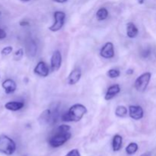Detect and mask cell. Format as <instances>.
<instances>
[{
	"instance_id": "cell-2",
	"label": "cell",
	"mask_w": 156,
	"mask_h": 156,
	"mask_svg": "<svg viewBox=\"0 0 156 156\" xmlns=\"http://www.w3.org/2000/svg\"><path fill=\"white\" fill-rule=\"evenodd\" d=\"M71 136L70 132H62L56 129V133L49 139V145L53 148H58L69 141Z\"/></svg>"
},
{
	"instance_id": "cell-20",
	"label": "cell",
	"mask_w": 156,
	"mask_h": 156,
	"mask_svg": "<svg viewBox=\"0 0 156 156\" xmlns=\"http://www.w3.org/2000/svg\"><path fill=\"white\" fill-rule=\"evenodd\" d=\"M37 44L35 42L32 40L29 41V45L27 47V52L28 54L30 56H34L37 54Z\"/></svg>"
},
{
	"instance_id": "cell-22",
	"label": "cell",
	"mask_w": 156,
	"mask_h": 156,
	"mask_svg": "<svg viewBox=\"0 0 156 156\" xmlns=\"http://www.w3.org/2000/svg\"><path fill=\"white\" fill-rule=\"evenodd\" d=\"M23 56H24V50H23L22 48H21V49H18L17 51H15V53H14L13 58L15 60L18 61L20 60V59H22Z\"/></svg>"
},
{
	"instance_id": "cell-28",
	"label": "cell",
	"mask_w": 156,
	"mask_h": 156,
	"mask_svg": "<svg viewBox=\"0 0 156 156\" xmlns=\"http://www.w3.org/2000/svg\"><path fill=\"white\" fill-rule=\"evenodd\" d=\"M20 25H21V26L29 25V23L27 22V21H21V22H20Z\"/></svg>"
},
{
	"instance_id": "cell-6",
	"label": "cell",
	"mask_w": 156,
	"mask_h": 156,
	"mask_svg": "<svg viewBox=\"0 0 156 156\" xmlns=\"http://www.w3.org/2000/svg\"><path fill=\"white\" fill-rule=\"evenodd\" d=\"M62 65V55L60 51L56 50L53 52V55L50 59V66H51V69L53 72H56L60 69Z\"/></svg>"
},
{
	"instance_id": "cell-8",
	"label": "cell",
	"mask_w": 156,
	"mask_h": 156,
	"mask_svg": "<svg viewBox=\"0 0 156 156\" xmlns=\"http://www.w3.org/2000/svg\"><path fill=\"white\" fill-rule=\"evenodd\" d=\"M101 56L105 59H111L114 56V47L111 42H108L102 47L100 51Z\"/></svg>"
},
{
	"instance_id": "cell-1",
	"label": "cell",
	"mask_w": 156,
	"mask_h": 156,
	"mask_svg": "<svg viewBox=\"0 0 156 156\" xmlns=\"http://www.w3.org/2000/svg\"><path fill=\"white\" fill-rule=\"evenodd\" d=\"M88 111L85 105L76 104L69 108L67 112L61 116V120L64 122H79L87 114Z\"/></svg>"
},
{
	"instance_id": "cell-32",
	"label": "cell",
	"mask_w": 156,
	"mask_h": 156,
	"mask_svg": "<svg viewBox=\"0 0 156 156\" xmlns=\"http://www.w3.org/2000/svg\"><path fill=\"white\" fill-rule=\"evenodd\" d=\"M20 1H21V2H29V1H30V0H20Z\"/></svg>"
},
{
	"instance_id": "cell-24",
	"label": "cell",
	"mask_w": 156,
	"mask_h": 156,
	"mask_svg": "<svg viewBox=\"0 0 156 156\" xmlns=\"http://www.w3.org/2000/svg\"><path fill=\"white\" fill-rule=\"evenodd\" d=\"M151 54V50L149 48L144 49L141 52V56L143 58H148Z\"/></svg>"
},
{
	"instance_id": "cell-13",
	"label": "cell",
	"mask_w": 156,
	"mask_h": 156,
	"mask_svg": "<svg viewBox=\"0 0 156 156\" xmlns=\"http://www.w3.org/2000/svg\"><path fill=\"white\" fill-rule=\"evenodd\" d=\"M24 106V102L21 101H9L5 105V109L11 111H18L22 109Z\"/></svg>"
},
{
	"instance_id": "cell-30",
	"label": "cell",
	"mask_w": 156,
	"mask_h": 156,
	"mask_svg": "<svg viewBox=\"0 0 156 156\" xmlns=\"http://www.w3.org/2000/svg\"><path fill=\"white\" fill-rule=\"evenodd\" d=\"M151 155V152H146V153L143 154L141 156H150Z\"/></svg>"
},
{
	"instance_id": "cell-15",
	"label": "cell",
	"mask_w": 156,
	"mask_h": 156,
	"mask_svg": "<svg viewBox=\"0 0 156 156\" xmlns=\"http://www.w3.org/2000/svg\"><path fill=\"white\" fill-rule=\"evenodd\" d=\"M40 123L42 124H47V123H52V112L51 110H45L42 114H41L39 118Z\"/></svg>"
},
{
	"instance_id": "cell-5",
	"label": "cell",
	"mask_w": 156,
	"mask_h": 156,
	"mask_svg": "<svg viewBox=\"0 0 156 156\" xmlns=\"http://www.w3.org/2000/svg\"><path fill=\"white\" fill-rule=\"evenodd\" d=\"M55 22L49 27V30L52 32H56L61 30L63 27L66 20V13L61 11H56L53 14Z\"/></svg>"
},
{
	"instance_id": "cell-29",
	"label": "cell",
	"mask_w": 156,
	"mask_h": 156,
	"mask_svg": "<svg viewBox=\"0 0 156 156\" xmlns=\"http://www.w3.org/2000/svg\"><path fill=\"white\" fill-rule=\"evenodd\" d=\"M54 2H58V3H65L66 2L67 0H53Z\"/></svg>"
},
{
	"instance_id": "cell-4",
	"label": "cell",
	"mask_w": 156,
	"mask_h": 156,
	"mask_svg": "<svg viewBox=\"0 0 156 156\" xmlns=\"http://www.w3.org/2000/svg\"><path fill=\"white\" fill-rule=\"evenodd\" d=\"M151 78H152V73L149 72H146V73L140 75L136 79L135 84H134V86H135L136 91H140V92H143L146 91L149 82H150Z\"/></svg>"
},
{
	"instance_id": "cell-9",
	"label": "cell",
	"mask_w": 156,
	"mask_h": 156,
	"mask_svg": "<svg viewBox=\"0 0 156 156\" xmlns=\"http://www.w3.org/2000/svg\"><path fill=\"white\" fill-rule=\"evenodd\" d=\"M34 72L35 74L41 76V77H47L49 76L50 69H49V67L47 66L46 62H44V61H40L37 64L36 67L34 69Z\"/></svg>"
},
{
	"instance_id": "cell-27",
	"label": "cell",
	"mask_w": 156,
	"mask_h": 156,
	"mask_svg": "<svg viewBox=\"0 0 156 156\" xmlns=\"http://www.w3.org/2000/svg\"><path fill=\"white\" fill-rule=\"evenodd\" d=\"M133 73H134V70L133 69H129L126 70V73L127 75H133Z\"/></svg>"
},
{
	"instance_id": "cell-25",
	"label": "cell",
	"mask_w": 156,
	"mask_h": 156,
	"mask_svg": "<svg viewBox=\"0 0 156 156\" xmlns=\"http://www.w3.org/2000/svg\"><path fill=\"white\" fill-rule=\"evenodd\" d=\"M65 156H81V155L79 151L78 150V149H73V150L69 151V152Z\"/></svg>"
},
{
	"instance_id": "cell-21",
	"label": "cell",
	"mask_w": 156,
	"mask_h": 156,
	"mask_svg": "<svg viewBox=\"0 0 156 156\" xmlns=\"http://www.w3.org/2000/svg\"><path fill=\"white\" fill-rule=\"evenodd\" d=\"M108 76L111 79H116L120 76V72L116 69H111L108 71Z\"/></svg>"
},
{
	"instance_id": "cell-14",
	"label": "cell",
	"mask_w": 156,
	"mask_h": 156,
	"mask_svg": "<svg viewBox=\"0 0 156 156\" xmlns=\"http://www.w3.org/2000/svg\"><path fill=\"white\" fill-rule=\"evenodd\" d=\"M139 34V30L136 24L133 22H129L126 24V35L129 38L136 37Z\"/></svg>"
},
{
	"instance_id": "cell-12",
	"label": "cell",
	"mask_w": 156,
	"mask_h": 156,
	"mask_svg": "<svg viewBox=\"0 0 156 156\" xmlns=\"http://www.w3.org/2000/svg\"><path fill=\"white\" fill-rule=\"evenodd\" d=\"M2 88H4L5 92L6 94H12L15 91L17 88V85L15 83V82L12 79H6L4 82H2Z\"/></svg>"
},
{
	"instance_id": "cell-18",
	"label": "cell",
	"mask_w": 156,
	"mask_h": 156,
	"mask_svg": "<svg viewBox=\"0 0 156 156\" xmlns=\"http://www.w3.org/2000/svg\"><path fill=\"white\" fill-rule=\"evenodd\" d=\"M127 108L125 106H123V105H119L115 110V115L118 117H124L127 115Z\"/></svg>"
},
{
	"instance_id": "cell-10",
	"label": "cell",
	"mask_w": 156,
	"mask_h": 156,
	"mask_svg": "<svg viewBox=\"0 0 156 156\" xmlns=\"http://www.w3.org/2000/svg\"><path fill=\"white\" fill-rule=\"evenodd\" d=\"M81 77H82V71L80 69H74L69 75L67 78V82L70 85H76L77 82H79Z\"/></svg>"
},
{
	"instance_id": "cell-11",
	"label": "cell",
	"mask_w": 156,
	"mask_h": 156,
	"mask_svg": "<svg viewBox=\"0 0 156 156\" xmlns=\"http://www.w3.org/2000/svg\"><path fill=\"white\" fill-rule=\"evenodd\" d=\"M120 92V86L117 84L113 85L108 88L106 94H105V98L106 101H110L114 98L116 95Z\"/></svg>"
},
{
	"instance_id": "cell-7",
	"label": "cell",
	"mask_w": 156,
	"mask_h": 156,
	"mask_svg": "<svg viewBox=\"0 0 156 156\" xmlns=\"http://www.w3.org/2000/svg\"><path fill=\"white\" fill-rule=\"evenodd\" d=\"M129 115L133 120H141L144 116V111H143V108L141 106L130 105L129 107Z\"/></svg>"
},
{
	"instance_id": "cell-19",
	"label": "cell",
	"mask_w": 156,
	"mask_h": 156,
	"mask_svg": "<svg viewBox=\"0 0 156 156\" xmlns=\"http://www.w3.org/2000/svg\"><path fill=\"white\" fill-rule=\"evenodd\" d=\"M139 146L138 144L136 143H130L126 148V152L128 155H131L135 154L138 151Z\"/></svg>"
},
{
	"instance_id": "cell-3",
	"label": "cell",
	"mask_w": 156,
	"mask_h": 156,
	"mask_svg": "<svg viewBox=\"0 0 156 156\" xmlns=\"http://www.w3.org/2000/svg\"><path fill=\"white\" fill-rule=\"evenodd\" d=\"M16 150V144L13 140L6 135L0 136V152L11 155Z\"/></svg>"
},
{
	"instance_id": "cell-23",
	"label": "cell",
	"mask_w": 156,
	"mask_h": 156,
	"mask_svg": "<svg viewBox=\"0 0 156 156\" xmlns=\"http://www.w3.org/2000/svg\"><path fill=\"white\" fill-rule=\"evenodd\" d=\"M13 50V48H12V46H8V47H4L2 50H1V54L2 56H9V54H11Z\"/></svg>"
},
{
	"instance_id": "cell-16",
	"label": "cell",
	"mask_w": 156,
	"mask_h": 156,
	"mask_svg": "<svg viewBox=\"0 0 156 156\" xmlns=\"http://www.w3.org/2000/svg\"><path fill=\"white\" fill-rule=\"evenodd\" d=\"M122 144H123V138L120 135H115L113 138V141H112V147H113V150L114 152H118L122 148Z\"/></svg>"
},
{
	"instance_id": "cell-17",
	"label": "cell",
	"mask_w": 156,
	"mask_h": 156,
	"mask_svg": "<svg viewBox=\"0 0 156 156\" xmlns=\"http://www.w3.org/2000/svg\"><path fill=\"white\" fill-rule=\"evenodd\" d=\"M108 17V11L106 8H101L97 11L96 18L98 21H104Z\"/></svg>"
},
{
	"instance_id": "cell-31",
	"label": "cell",
	"mask_w": 156,
	"mask_h": 156,
	"mask_svg": "<svg viewBox=\"0 0 156 156\" xmlns=\"http://www.w3.org/2000/svg\"><path fill=\"white\" fill-rule=\"evenodd\" d=\"M136 1H137V2L139 3V4L142 5V4H143V3H144L145 0H136Z\"/></svg>"
},
{
	"instance_id": "cell-26",
	"label": "cell",
	"mask_w": 156,
	"mask_h": 156,
	"mask_svg": "<svg viewBox=\"0 0 156 156\" xmlns=\"http://www.w3.org/2000/svg\"><path fill=\"white\" fill-rule=\"evenodd\" d=\"M6 36H7V34H6V32L3 29L0 28V40L5 39V38L6 37Z\"/></svg>"
}]
</instances>
